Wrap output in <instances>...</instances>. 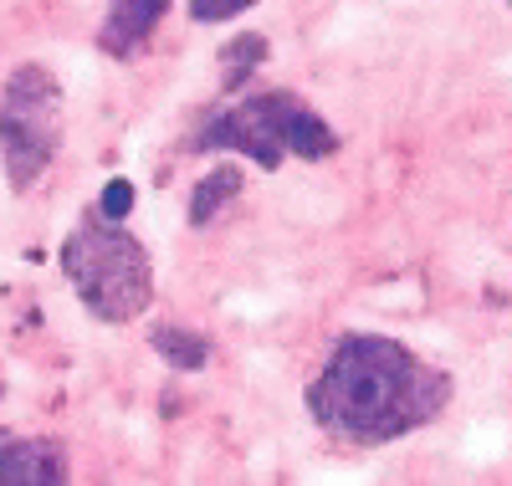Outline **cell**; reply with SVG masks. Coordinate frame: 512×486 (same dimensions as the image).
I'll list each match as a JSON object with an SVG mask.
<instances>
[{
  "label": "cell",
  "mask_w": 512,
  "mask_h": 486,
  "mask_svg": "<svg viewBox=\"0 0 512 486\" xmlns=\"http://www.w3.org/2000/svg\"><path fill=\"white\" fill-rule=\"evenodd\" d=\"M241 195V169L236 164H216L205 180L190 190V226H210L231 200Z\"/></svg>",
  "instance_id": "7"
},
{
  "label": "cell",
  "mask_w": 512,
  "mask_h": 486,
  "mask_svg": "<svg viewBox=\"0 0 512 486\" xmlns=\"http://www.w3.org/2000/svg\"><path fill=\"white\" fill-rule=\"evenodd\" d=\"M0 486H67L62 446L41 435H0Z\"/></svg>",
  "instance_id": "5"
},
{
  "label": "cell",
  "mask_w": 512,
  "mask_h": 486,
  "mask_svg": "<svg viewBox=\"0 0 512 486\" xmlns=\"http://www.w3.org/2000/svg\"><path fill=\"white\" fill-rule=\"evenodd\" d=\"M128 205H134V185H128V180H113V185L98 195V215H108V220H123Z\"/></svg>",
  "instance_id": "11"
},
{
  "label": "cell",
  "mask_w": 512,
  "mask_h": 486,
  "mask_svg": "<svg viewBox=\"0 0 512 486\" xmlns=\"http://www.w3.org/2000/svg\"><path fill=\"white\" fill-rule=\"evenodd\" d=\"M200 154H241L262 169H277L282 159H328L338 149V134L323 113H313L292 93H251L221 113H210L195 134Z\"/></svg>",
  "instance_id": "3"
},
{
  "label": "cell",
  "mask_w": 512,
  "mask_h": 486,
  "mask_svg": "<svg viewBox=\"0 0 512 486\" xmlns=\"http://www.w3.org/2000/svg\"><path fill=\"white\" fill-rule=\"evenodd\" d=\"M62 272L98 323H134L154 297V261L123 220L82 215L62 241Z\"/></svg>",
  "instance_id": "2"
},
{
  "label": "cell",
  "mask_w": 512,
  "mask_h": 486,
  "mask_svg": "<svg viewBox=\"0 0 512 486\" xmlns=\"http://www.w3.org/2000/svg\"><path fill=\"white\" fill-rule=\"evenodd\" d=\"M507 6H512V0H507Z\"/></svg>",
  "instance_id": "12"
},
{
  "label": "cell",
  "mask_w": 512,
  "mask_h": 486,
  "mask_svg": "<svg viewBox=\"0 0 512 486\" xmlns=\"http://www.w3.org/2000/svg\"><path fill=\"white\" fill-rule=\"evenodd\" d=\"M451 405V374L384 333H344L308 384V415L349 446H390Z\"/></svg>",
  "instance_id": "1"
},
{
  "label": "cell",
  "mask_w": 512,
  "mask_h": 486,
  "mask_svg": "<svg viewBox=\"0 0 512 486\" xmlns=\"http://www.w3.org/2000/svg\"><path fill=\"white\" fill-rule=\"evenodd\" d=\"M185 6H190V16H195L200 26H221V21H231V16L251 11L256 0H185Z\"/></svg>",
  "instance_id": "10"
},
{
  "label": "cell",
  "mask_w": 512,
  "mask_h": 486,
  "mask_svg": "<svg viewBox=\"0 0 512 486\" xmlns=\"http://www.w3.org/2000/svg\"><path fill=\"white\" fill-rule=\"evenodd\" d=\"M262 62H267V36H256V31H251V36H236L231 47L221 52V67H226V87H241V82H246V77H251L256 67H262Z\"/></svg>",
  "instance_id": "9"
},
{
  "label": "cell",
  "mask_w": 512,
  "mask_h": 486,
  "mask_svg": "<svg viewBox=\"0 0 512 486\" xmlns=\"http://www.w3.org/2000/svg\"><path fill=\"white\" fill-rule=\"evenodd\" d=\"M149 343H154L159 359H164L169 369H180V374H195V369H205V364H210V343H205V338H195L190 328L164 323V328H154V333H149Z\"/></svg>",
  "instance_id": "8"
},
{
  "label": "cell",
  "mask_w": 512,
  "mask_h": 486,
  "mask_svg": "<svg viewBox=\"0 0 512 486\" xmlns=\"http://www.w3.org/2000/svg\"><path fill=\"white\" fill-rule=\"evenodd\" d=\"M164 11H169V0H113L98 26V47L108 57H134L164 21Z\"/></svg>",
  "instance_id": "6"
},
{
  "label": "cell",
  "mask_w": 512,
  "mask_h": 486,
  "mask_svg": "<svg viewBox=\"0 0 512 486\" xmlns=\"http://www.w3.org/2000/svg\"><path fill=\"white\" fill-rule=\"evenodd\" d=\"M62 144V87L47 67H16L0 93V159L11 190H31Z\"/></svg>",
  "instance_id": "4"
}]
</instances>
